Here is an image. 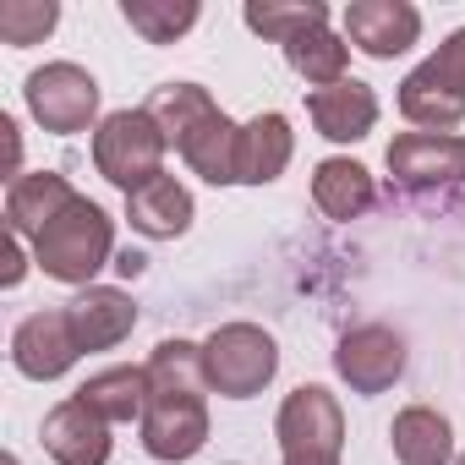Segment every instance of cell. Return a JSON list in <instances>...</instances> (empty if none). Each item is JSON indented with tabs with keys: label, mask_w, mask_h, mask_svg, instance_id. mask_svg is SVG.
<instances>
[{
	"label": "cell",
	"mask_w": 465,
	"mask_h": 465,
	"mask_svg": "<svg viewBox=\"0 0 465 465\" xmlns=\"http://www.w3.org/2000/svg\"><path fill=\"white\" fill-rule=\"evenodd\" d=\"M148 394H153V378H148V367H104V372H94V378L77 389V400H83L94 416H104L110 427L143 421V411H148Z\"/></svg>",
	"instance_id": "ffe728a7"
},
{
	"label": "cell",
	"mask_w": 465,
	"mask_h": 465,
	"mask_svg": "<svg viewBox=\"0 0 465 465\" xmlns=\"http://www.w3.org/2000/svg\"><path fill=\"white\" fill-rule=\"evenodd\" d=\"M378 115H383L378 94H372L367 83H356V77L307 94V121H312L318 137H329V143H361V137L378 126Z\"/></svg>",
	"instance_id": "5bb4252c"
},
{
	"label": "cell",
	"mask_w": 465,
	"mask_h": 465,
	"mask_svg": "<svg viewBox=\"0 0 465 465\" xmlns=\"http://www.w3.org/2000/svg\"><path fill=\"white\" fill-rule=\"evenodd\" d=\"M0 132H6V159H12V170H6V175L17 181V175H28V170H23V132H17V121H12V115H0Z\"/></svg>",
	"instance_id": "83f0119b"
},
{
	"label": "cell",
	"mask_w": 465,
	"mask_h": 465,
	"mask_svg": "<svg viewBox=\"0 0 465 465\" xmlns=\"http://www.w3.org/2000/svg\"><path fill=\"white\" fill-rule=\"evenodd\" d=\"M285 465H340V460H285Z\"/></svg>",
	"instance_id": "f546056e"
},
{
	"label": "cell",
	"mask_w": 465,
	"mask_h": 465,
	"mask_svg": "<svg viewBox=\"0 0 465 465\" xmlns=\"http://www.w3.org/2000/svg\"><path fill=\"white\" fill-rule=\"evenodd\" d=\"M66 318H72V334H77L83 356H94V351H115L121 340H132L137 302L121 285H88L66 302Z\"/></svg>",
	"instance_id": "4fadbf2b"
},
{
	"label": "cell",
	"mask_w": 465,
	"mask_h": 465,
	"mask_svg": "<svg viewBox=\"0 0 465 465\" xmlns=\"http://www.w3.org/2000/svg\"><path fill=\"white\" fill-rule=\"evenodd\" d=\"M121 17L143 45H175L197 28L203 6L197 0H121Z\"/></svg>",
	"instance_id": "cb8c5ba5"
},
{
	"label": "cell",
	"mask_w": 465,
	"mask_h": 465,
	"mask_svg": "<svg viewBox=\"0 0 465 465\" xmlns=\"http://www.w3.org/2000/svg\"><path fill=\"white\" fill-rule=\"evenodd\" d=\"M153 378L148 411L137 421L148 460L181 465L208 443V372H203V345L192 340H159L153 356L143 361Z\"/></svg>",
	"instance_id": "6da1fadb"
},
{
	"label": "cell",
	"mask_w": 465,
	"mask_h": 465,
	"mask_svg": "<svg viewBox=\"0 0 465 465\" xmlns=\"http://www.w3.org/2000/svg\"><path fill=\"white\" fill-rule=\"evenodd\" d=\"M143 269H148V258H143V252H132V247H126V252H115V274H121V280H137Z\"/></svg>",
	"instance_id": "f1b7e54d"
},
{
	"label": "cell",
	"mask_w": 465,
	"mask_h": 465,
	"mask_svg": "<svg viewBox=\"0 0 465 465\" xmlns=\"http://www.w3.org/2000/svg\"><path fill=\"white\" fill-rule=\"evenodd\" d=\"M192 219H197V203H192V192H186L170 170L153 175L148 186H137V192L126 197V224L137 230V236H148V242H175V236H186Z\"/></svg>",
	"instance_id": "9a60e30c"
},
{
	"label": "cell",
	"mask_w": 465,
	"mask_h": 465,
	"mask_svg": "<svg viewBox=\"0 0 465 465\" xmlns=\"http://www.w3.org/2000/svg\"><path fill=\"white\" fill-rule=\"evenodd\" d=\"M164 153H170V137L159 132V121L137 104V110H110L94 132V170L121 186L126 197L137 186H148L153 175H164Z\"/></svg>",
	"instance_id": "5b68a950"
},
{
	"label": "cell",
	"mask_w": 465,
	"mask_h": 465,
	"mask_svg": "<svg viewBox=\"0 0 465 465\" xmlns=\"http://www.w3.org/2000/svg\"><path fill=\"white\" fill-rule=\"evenodd\" d=\"M61 23V6L55 0H6L0 6V45L12 50H28V45H45Z\"/></svg>",
	"instance_id": "d4e9b609"
},
{
	"label": "cell",
	"mask_w": 465,
	"mask_h": 465,
	"mask_svg": "<svg viewBox=\"0 0 465 465\" xmlns=\"http://www.w3.org/2000/svg\"><path fill=\"white\" fill-rule=\"evenodd\" d=\"M389 449L400 465H454V427L432 405H405L389 421Z\"/></svg>",
	"instance_id": "d6986e66"
},
{
	"label": "cell",
	"mask_w": 465,
	"mask_h": 465,
	"mask_svg": "<svg viewBox=\"0 0 465 465\" xmlns=\"http://www.w3.org/2000/svg\"><path fill=\"white\" fill-rule=\"evenodd\" d=\"M23 104L55 137L99 132V77L88 66H77V61H45L39 72H28Z\"/></svg>",
	"instance_id": "8992f818"
},
{
	"label": "cell",
	"mask_w": 465,
	"mask_h": 465,
	"mask_svg": "<svg viewBox=\"0 0 465 465\" xmlns=\"http://www.w3.org/2000/svg\"><path fill=\"white\" fill-rule=\"evenodd\" d=\"M421 66H427V72H432L454 99H465V28H454V34H449L427 61H421Z\"/></svg>",
	"instance_id": "484cf974"
},
{
	"label": "cell",
	"mask_w": 465,
	"mask_h": 465,
	"mask_svg": "<svg viewBox=\"0 0 465 465\" xmlns=\"http://www.w3.org/2000/svg\"><path fill=\"white\" fill-rule=\"evenodd\" d=\"M405 361H411V351H405L400 329H389V323H361V329L340 334V345H334V372L361 400L389 394L405 378Z\"/></svg>",
	"instance_id": "ba28073f"
},
{
	"label": "cell",
	"mask_w": 465,
	"mask_h": 465,
	"mask_svg": "<svg viewBox=\"0 0 465 465\" xmlns=\"http://www.w3.org/2000/svg\"><path fill=\"white\" fill-rule=\"evenodd\" d=\"M242 23L258 39H269V45H291L307 28H323L329 23V6H323V0H247Z\"/></svg>",
	"instance_id": "603a6c76"
},
{
	"label": "cell",
	"mask_w": 465,
	"mask_h": 465,
	"mask_svg": "<svg viewBox=\"0 0 465 465\" xmlns=\"http://www.w3.org/2000/svg\"><path fill=\"white\" fill-rule=\"evenodd\" d=\"M170 148L186 159V170L208 186H236V153H242V126L230 121L203 83H159L143 104Z\"/></svg>",
	"instance_id": "7a4b0ae2"
},
{
	"label": "cell",
	"mask_w": 465,
	"mask_h": 465,
	"mask_svg": "<svg viewBox=\"0 0 465 465\" xmlns=\"http://www.w3.org/2000/svg\"><path fill=\"white\" fill-rule=\"evenodd\" d=\"M203 372L208 394L219 400H252L274 383L280 372V345L263 323H219L203 340Z\"/></svg>",
	"instance_id": "277c9868"
},
{
	"label": "cell",
	"mask_w": 465,
	"mask_h": 465,
	"mask_svg": "<svg viewBox=\"0 0 465 465\" xmlns=\"http://www.w3.org/2000/svg\"><path fill=\"white\" fill-rule=\"evenodd\" d=\"M340 23L351 50H361L367 61H394L421 39V12L411 0H345Z\"/></svg>",
	"instance_id": "8fae6325"
},
{
	"label": "cell",
	"mask_w": 465,
	"mask_h": 465,
	"mask_svg": "<svg viewBox=\"0 0 465 465\" xmlns=\"http://www.w3.org/2000/svg\"><path fill=\"white\" fill-rule=\"evenodd\" d=\"M312 203H318L323 219L351 224V219H361V213L378 203V181H372V170H367L361 159L329 153V159H318V170H312Z\"/></svg>",
	"instance_id": "e0dca14e"
},
{
	"label": "cell",
	"mask_w": 465,
	"mask_h": 465,
	"mask_svg": "<svg viewBox=\"0 0 465 465\" xmlns=\"http://www.w3.org/2000/svg\"><path fill=\"white\" fill-rule=\"evenodd\" d=\"M274 438L285 460H340L345 454V411L323 383H302L285 394L274 416Z\"/></svg>",
	"instance_id": "52a82bcc"
},
{
	"label": "cell",
	"mask_w": 465,
	"mask_h": 465,
	"mask_svg": "<svg viewBox=\"0 0 465 465\" xmlns=\"http://www.w3.org/2000/svg\"><path fill=\"white\" fill-rule=\"evenodd\" d=\"M296 153V132H291V115L280 110H263L242 126V153H236V186H269L285 175Z\"/></svg>",
	"instance_id": "2e32d148"
},
{
	"label": "cell",
	"mask_w": 465,
	"mask_h": 465,
	"mask_svg": "<svg viewBox=\"0 0 465 465\" xmlns=\"http://www.w3.org/2000/svg\"><path fill=\"white\" fill-rule=\"evenodd\" d=\"M28 247H34V263L45 269V280L88 291L99 269H115V219L94 197L77 192Z\"/></svg>",
	"instance_id": "3957f363"
},
{
	"label": "cell",
	"mask_w": 465,
	"mask_h": 465,
	"mask_svg": "<svg viewBox=\"0 0 465 465\" xmlns=\"http://www.w3.org/2000/svg\"><path fill=\"white\" fill-rule=\"evenodd\" d=\"M285 61H291V72L307 88H334V83L351 77V39L323 23V28H307L302 39H291L285 45Z\"/></svg>",
	"instance_id": "44dd1931"
},
{
	"label": "cell",
	"mask_w": 465,
	"mask_h": 465,
	"mask_svg": "<svg viewBox=\"0 0 465 465\" xmlns=\"http://www.w3.org/2000/svg\"><path fill=\"white\" fill-rule=\"evenodd\" d=\"M383 159H389V175L405 192L465 186V137L460 132H400Z\"/></svg>",
	"instance_id": "9c48e42d"
},
{
	"label": "cell",
	"mask_w": 465,
	"mask_h": 465,
	"mask_svg": "<svg viewBox=\"0 0 465 465\" xmlns=\"http://www.w3.org/2000/svg\"><path fill=\"white\" fill-rule=\"evenodd\" d=\"M39 438H45V454L55 465H110V449H115L110 421L94 416L77 394H66L61 405H50Z\"/></svg>",
	"instance_id": "7c38bea8"
},
{
	"label": "cell",
	"mask_w": 465,
	"mask_h": 465,
	"mask_svg": "<svg viewBox=\"0 0 465 465\" xmlns=\"http://www.w3.org/2000/svg\"><path fill=\"white\" fill-rule=\"evenodd\" d=\"M72 197H77V186L61 170H28V175L6 181V230L23 236V242H34Z\"/></svg>",
	"instance_id": "ac0fdd59"
},
{
	"label": "cell",
	"mask_w": 465,
	"mask_h": 465,
	"mask_svg": "<svg viewBox=\"0 0 465 465\" xmlns=\"http://www.w3.org/2000/svg\"><path fill=\"white\" fill-rule=\"evenodd\" d=\"M28 263H34V247H28L23 236H12V252H6V280H0V285L17 291V285H23V274H28Z\"/></svg>",
	"instance_id": "4316f807"
},
{
	"label": "cell",
	"mask_w": 465,
	"mask_h": 465,
	"mask_svg": "<svg viewBox=\"0 0 465 465\" xmlns=\"http://www.w3.org/2000/svg\"><path fill=\"white\" fill-rule=\"evenodd\" d=\"M454 465H465V454H460V460H454Z\"/></svg>",
	"instance_id": "4dcf8cb0"
},
{
	"label": "cell",
	"mask_w": 465,
	"mask_h": 465,
	"mask_svg": "<svg viewBox=\"0 0 465 465\" xmlns=\"http://www.w3.org/2000/svg\"><path fill=\"white\" fill-rule=\"evenodd\" d=\"M400 115H405L416 132H454V126L465 121V99H454L427 66H416V72H405V83H400Z\"/></svg>",
	"instance_id": "7402d4cb"
},
{
	"label": "cell",
	"mask_w": 465,
	"mask_h": 465,
	"mask_svg": "<svg viewBox=\"0 0 465 465\" xmlns=\"http://www.w3.org/2000/svg\"><path fill=\"white\" fill-rule=\"evenodd\" d=\"M83 345L72 334V318L66 307H50V312H28L17 329H12V367L34 383H55L77 367Z\"/></svg>",
	"instance_id": "30bf717a"
}]
</instances>
